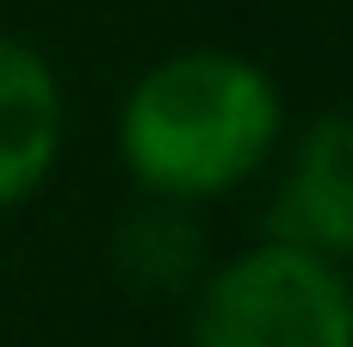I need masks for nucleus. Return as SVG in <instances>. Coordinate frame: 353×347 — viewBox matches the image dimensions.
<instances>
[{
    "mask_svg": "<svg viewBox=\"0 0 353 347\" xmlns=\"http://www.w3.org/2000/svg\"><path fill=\"white\" fill-rule=\"evenodd\" d=\"M279 124L285 106L261 62L236 50H180L130 87L118 149L149 199L199 205L236 192L273 155Z\"/></svg>",
    "mask_w": 353,
    "mask_h": 347,
    "instance_id": "f257e3e1",
    "label": "nucleus"
},
{
    "mask_svg": "<svg viewBox=\"0 0 353 347\" xmlns=\"http://www.w3.org/2000/svg\"><path fill=\"white\" fill-rule=\"evenodd\" d=\"M192 347H353V286L341 261L279 236L223 261L199 286Z\"/></svg>",
    "mask_w": 353,
    "mask_h": 347,
    "instance_id": "f03ea898",
    "label": "nucleus"
},
{
    "mask_svg": "<svg viewBox=\"0 0 353 347\" xmlns=\"http://www.w3.org/2000/svg\"><path fill=\"white\" fill-rule=\"evenodd\" d=\"M273 230L279 242L353 261V112H323L298 137Z\"/></svg>",
    "mask_w": 353,
    "mask_h": 347,
    "instance_id": "7ed1b4c3",
    "label": "nucleus"
},
{
    "mask_svg": "<svg viewBox=\"0 0 353 347\" xmlns=\"http://www.w3.org/2000/svg\"><path fill=\"white\" fill-rule=\"evenodd\" d=\"M62 155V87L56 68L19 43L0 37V211L25 205Z\"/></svg>",
    "mask_w": 353,
    "mask_h": 347,
    "instance_id": "20e7f679",
    "label": "nucleus"
},
{
    "mask_svg": "<svg viewBox=\"0 0 353 347\" xmlns=\"http://www.w3.org/2000/svg\"><path fill=\"white\" fill-rule=\"evenodd\" d=\"M112 261L137 292H180L205 267V230L192 224V211L180 199H149L143 211L124 217Z\"/></svg>",
    "mask_w": 353,
    "mask_h": 347,
    "instance_id": "39448f33",
    "label": "nucleus"
}]
</instances>
